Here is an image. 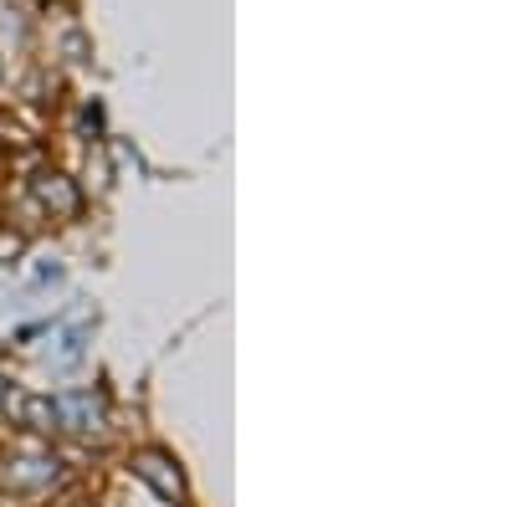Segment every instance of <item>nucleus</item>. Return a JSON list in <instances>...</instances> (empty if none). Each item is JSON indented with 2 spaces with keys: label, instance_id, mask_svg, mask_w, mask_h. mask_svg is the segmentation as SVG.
I'll return each mask as SVG.
<instances>
[{
  "label": "nucleus",
  "instance_id": "9b49d317",
  "mask_svg": "<svg viewBox=\"0 0 512 507\" xmlns=\"http://www.w3.org/2000/svg\"><path fill=\"white\" fill-rule=\"evenodd\" d=\"M77 507H88V502H77Z\"/></svg>",
  "mask_w": 512,
  "mask_h": 507
},
{
  "label": "nucleus",
  "instance_id": "7ed1b4c3",
  "mask_svg": "<svg viewBox=\"0 0 512 507\" xmlns=\"http://www.w3.org/2000/svg\"><path fill=\"white\" fill-rule=\"evenodd\" d=\"M134 477L164 502H185V472H180V461L169 451H139L134 456Z\"/></svg>",
  "mask_w": 512,
  "mask_h": 507
},
{
  "label": "nucleus",
  "instance_id": "1a4fd4ad",
  "mask_svg": "<svg viewBox=\"0 0 512 507\" xmlns=\"http://www.w3.org/2000/svg\"><path fill=\"white\" fill-rule=\"evenodd\" d=\"M88 185L93 190H108V164L103 159H88Z\"/></svg>",
  "mask_w": 512,
  "mask_h": 507
},
{
  "label": "nucleus",
  "instance_id": "f03ea898",
  "mask_svg": "<svg viewBox=\"0 0 512 507\" xmlns=\"http://www.w3.org/2000/svg\"><path fill=\"white\" fill-rule=\"evenodd\" d=\"M57 477H62V461H57V456H41V451H26V456H6V461H0V487L21 492V497L47 492Z\"/></svg>",
  "mask_w": 512,
  "mask_h": 507
},
{
  "label": "nucleus",
  "instance_id": "20e7f679",
  "mask_svg": "<svg viewBox=\"0 0 512 507\" xmlns=\"http://www.w3.org/2000/svg\"><path fill=\"white\" fill-rule=\"evenodd\" d=\"M31 195H36L41 210H52L57 221H72L82 210V195H77V185L62 175V169H36V175H31Z\"/></svg>",
  "mask_w": 512,
  "mask_h": 507
},
{
  "label": "nucleus",
  "instance_id": "39448f33",
  "mask_svg": "<svg viewBox=\"0 0 512 507\" xmlns=\"http://www.w3.org/2000/svg\"><path fill=\"white\" fill-rule=\"evenodd\" d=\"M11 415V426L21 431H36V436H52L57 431V400L52 395H36V390H21V395H6V405H0Z\"/></svg>",
  "mask_w": 512,
  "mask_h": 507
},
{
  "label": "nucleus",
  "instance_id": "9d476101",
  "mask_svg": "<svg viewBox=\"0 0 512 507\" xmlns=\"http://www.w3.org/2000/svg\"><path fill=\"white\" fill-rule=\"evenodd\" d=\"M0 405H6V379H0Z\"/></svg>",
  "mask_w": 512,
  "mask_h": 507
},
{
  "label": "nucleus",
  "instance_id": "0eeeda50",
  "mask_svg": "<svg viewBox=\"0 0 512 507\" xmlns=\"http://www.w3.org/2000/svg\"><path fill=\"white\" fill-rule=\"evenodd\" d=\"M26 257V236L11 231V226H0V262H21Z\"/></svg>",
  "mask_w": 512,
  "mask_h": 507
},
{
  "label": "nucleus",
  "instance_id": "6e6552de",
  "mask_svg": "<svg viewBox=\"0 0 512 507\" xmlns=\"http://www.w3.org/2000/svg\"><path fill=\"white\" fill-rule=\"evenodd\" d=\"M62 272H67L62 262H41V267L31 272V287H52V282H62Z\"/></svg>",
  "mask_w": 512,
  "mask_h": 507
},
{
  "label": "nucleus",
  "instance_id": "f257e3e1",
  "mask_svg": "<svg viewBox=\"0 0 512 507\" xmlns=\"http://www.w3.org/2000/svg\"><path fill=\"white\" fill-rule=\"evenodd\" d=\"M57 431L82 436V441H98L108 431V405L98 390H72L57 400Z\"/></svg>",
  "mask_w": 512,
  "mask_h": 507
},
{
  "label": "nucleus",
  "instance_id": "423d86ee",
  "mask_svg": "<svg viewBox=\"0 0 512 507\" xmlns=\"http://www.w3.org/2000/svg\"><path fill=\"white\" fill-rule=\"evenodd\" d=\"M88 338H93V323H88V318L72 323V328H62V333H57V349L47 354V364H52L57 374H72V369L82 364V354H88Z\"/></svg>",
  "mask_w": 512,
  "mask_h": 507
}]
</instances>
